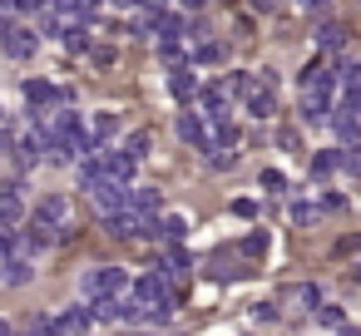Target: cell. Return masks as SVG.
Segmentation results:
<instances>
[{"label": "cell", "instance_id": "9c48e42d", "mask_svg": "<svg viewBox=\"0 0 361 336\" xmlns=\"http://www.w3.org/2000/svg\"><path fill=\"white\" fill-rule=\"evenodd\" d=\"M20 223H25V188L6 183L0 188V232H16Z\"/></svg>", "mask_w": 361, "mask_h": 336}, {"label": "cell", "instance_id": "b9f144b4", "mask_svg": "<svg viewBox=\"0 0 361 336\" xmlns=\"http://www.w3.org/2000/svg\"><path fill=\"white\" fill-rule=\"evenodd\" d=\"M0 336H11V326H6V321H0Z\"/></svg>", "mask_w": 361, "mask_h": 336}, {"label": "cell", "instance_id": "ba28073f", "mask_svg": "<svg viewBox=\"0 0 361 336\" xmlns=\"http://www.w3.org/2000/svg\"><path fill=\"white\" fill-rule=\"evenodd\" d=\"M104 228H109V237H154V218L149 213H139V208H124V213H114V218H104Z\"/></svg>", "mask_w": 361, "mask_h": 336}, {"label": "cell", "instance_id": "ab89813d", "mask_svg": "<svg viewBox=\"0 0 361 336\" xmlns=\"http://www.w3.org/2000/svg\"><path fill=\"white\" fill-rule=\"evenodd\" d=\"M341 336H361V331H356V326H341Z\"/></svg>", "mask_w": 361, "mask_h": 336}, {"label": "cell", "instance_id": "d590c367", "mask_svg": "<svg viewBox=\"0 0 361 336\" xmlns=\"http://www.w3.org/2000/svg\"><path fill=\"white\" fill-rule=\"evenodd\" d=\"M341 252H361V237H346V242H341Z\"/></svg>", "mask_w": 361, "mask_h": 336}, {"label": "cell", "instance_id": "e0dca14e", "mask_svg": "<svg viewBox=\"0 0 361 336\" xmlns=\"http://www.w3.org/2000/svg\"><path fill=\"white\" fill-rule=\"evenodd\" d=\"M90 321H94V311H85V306H70V311H60V316H55L60 336H80V331H85Z\"/></svg>", "mask_w": 361, "mask_h": 336}, {"label": "cell", "instance_id": "ffe728a7", "mask_svg": "<svg viewBox=\"0 0 361 336\" xmlns=\"http://www.w3.org/2000/svg\"><path fill=\"white\" fill-rule=\"evenodd\" d=\"M149 149H154V134H149V129H139V134H129V139H124V154H129L134 163H144V158H149Z\"/></svg>", "mask_w": 361, "mask_h": 336}, {"label": "cell", "instance_id": "f35d334b", "mask_svg": "<svg viewBox=\"0 0 361 336\" xmlns=\"http://www.w3.org/2000/svg\"><path fill=\"white\" fill-rule=\"evenodd\" d=\"M99 6H104V0H85V11H99Z\"/></svg>", "mask_w": 361, "mask_h": 336}, {"label": "cell", "instance_id": "836d02e7", "mask_svg": "<svg viewBox=\"0 0 361 336\" xmlns=\"http://www.w3.org/2000/svg\"><path fill=\"white\" fill-rule=\"evenodd\" d=\"M292 223H312V203H292Z\"/></svg>", "mask_w": 361, "mask_h": 336}, {"label": "cell", "instance_id": "7402d4cb", "mask_svg": "<svg viewBox=\"0 0 361 336\" xmlns=\"http://www.w3.org/2000/svg\"><path fill=\"white\" fill-rule=\"evenodd\" d=\"M238 252H243L247 262H262V252H267V232H247V237L238 242Z\"/></svg>", "mask_w": 361, "mask_h": 336}, {"label": "cell", "instance_id": "7a4b0ae2", "mask_svg": "<svg viewBox=\"0 0 361 336\" xmlns=\"http://www.w3.org/2000/svg\"><path fill=\"white\" fill-rule=\"evenodd\" d=\"M331 75L322 65H307L302 70V119L307 124H326L331 119Z\"/></svg>", "mask_w": 361, "mask_h": 336}, {"label": "cell", "instance_id": "f546056e", "mask_svg": "<svg viewBox=\"0 0 361 336\" xmlns=\"http://www.w3.org/2000/svg\"><path fill=\"white\" fill-rule=\"evenodd\" d=\"M262 188H272V193H282V188H287V173H277V168H267V173H262Z\"/></svg>", "mask_w": 361, "mask_h": 336}, {"label": "cell", "instance_id": "4fadbf2b", "mask_svg": "<svg viewBox=\"0 0 361 336\" xmlns=\"http://www.w3.org/2000/svg\"><path fill=\"white\" fill-rule=\"evenodd\" d=\"M50 99H60V89H55L50 80H25V104H30L35 114H45V109H50Z\"/></svg>", "mask_w": 361, "mask_h": 336}, {"label": "cell", "instance_id": "484cf974", "mask_svg": "<svg viewBox=\"0 0 361 336\" xmlns=\"http://www.w3.org/2000/svg\"><path fill=\"white\" fill-rule=\"evenodd\" d=\"M65 50H75V55H80V50H90V35H85V25H70V30H65Z\"/></svg>", "mask_w": 361, "mask_h": 336}, {"label": "cell", "instance_id": "f1b7e54d", "mask_svg": "<svg viewBox=\"0 0 361 336\" xmlns=\"http://www.w3.org/2000/svg\"><path fill=\"white\" fill-rule=\"evenodd\" d=\"M238 163V149H213V168H233Z\"/></svg>", "mask_w": 361, "mask_h": 336}, {"label": "cell", "instance_id": "d6a6232c", "mask_svg": "<svg viewBox=\"0 0 361 336\" xmlns=\"http://www.w3.org/2000/svg\"><path fill=\"white\" fill-rule=\"evenodd\" d=\"M233 213H238V218H252V213H257V203H252V198H238V203H233Z\"/></svg>", "mask_w": 361, "mask_h": 336}, {"label": "cell", "instance_id": "5bb4252c", "mask_svg": "<svg viewBox=\"0 0 361 336\" xmlns=\"http://www.w3.org/2000/svg\"><path fill=\"white\" fill-rule=\"evenodd\" d=\"M169 94H173V99H183V104H188L193 94H203V89H198V80H193V65H183V70H173V75H169Z\"/></svg>", "mask_w": 361, "mask_h": 336}, {"label": "cell", "instance_id": "4dcf8cb0", "mask_svg": "<svg viewBox=\"0 0 361 336\" xmlns=\"http://www.w3.org/2000/svg\"><path fill=\"white\" fill-rule=\"evenodd\" d=\"M341 168H346V173H361V149H351V154H341Z\"/></svg>", "mask_w": 361, "mask_h": 336}, {"label": "cell", "instance_id": "d4e9b609", "mask_svg": "<svg viewBox=\"0 0 361 336\" xmlns=\"http://www.w3.org/2000/svg\"><path fill=\"white\" fill-rule=\"evenodd\" d=\"M164 262H169V277H173V272H188V267H193V257L183 252V242H178V247H169V252H164Z\"/></svg>", "mask_w": 361, "mask_h": 336}, {"label": "cell", "instance_id": "44dd1931", "mask_svg": "<svg viewBox=\"0 0 361 336\" xmlns=\"http://www.w3.org/2000/svg\"><path fill=\"white\" fill-rule=\"evenodd\" d=\"M341 168V149H326V154H312V173L317 178H326V173H336Z\"/></svg>", "mask_w": 361, "mask_h": 336}, {"label": "cell", "instance_id": "60d3db41", "mask_svg": "<svg viewBox=\"0 0 361 336\" xmlns=\"http://www.w3.org/2000/svg\"><path fill=\"white\" fill-rule=\"evenodd\" d=\"M0 134H6V109H0Z\"/></svg>", "mask_w": 361, "mask_h": 336}, {"label": "cell", "instance_id": "603a6c76", "mask_svg": "<svg viewBox=\"0 0 361 336\" xmlns=\"http://www.w3.org/2000/svg\"><path fill=\"white\" fill-rule=\"evenodd\" d=\"M129 208H139V213H149V218H154V213L164 208V198H159L154 188H134V203H129Z\"/></svg>", "mask_w": 361, "mask_h": 336}, {"label": "cell", "instance_id": "6da1fadb", "mask_svg": "<svg viewBox=\"0 0 361 336\" xmlns=\"http://www.w3.org/2000/svg\"><path fill=\"white\" fill-rule=\"evenodd\" d=\"M134 301L149 311V321H169L178 311V297L169 292V272L164 267H149L144 277H134Z\"/></svg>", "mask_w": 361, "mask_h": 336}, {"label": "cell", "instance_id": "9a60e30c", "mask_svg": "<svg viewBox=\"0 0 361 336\" xmlns=\"http://www.w3.org/2000/svg\"><path fill=\"white\" fill-rule=\"evenodd\" d=\"M114 129H119V114H109V109H99V114H90V139L104 149L109 139H114Z\"/></svg>", "mask_w": 361, "mask_h": 336}, {"label": "cell", "instance_id": "8fae6325", "mask_svg": "<svg viewBox=\"0 0 361 336\" xmlns=\"http://www.w3.org/2000/svg\"><path fill=\"white\" fill-rule=\"evenodd\" d=\"M99 163H104V178H119V183L134 178V158L124 149H99Z\"/></svg>", "mask_w": 361, "mask_h": 336}, {"label": "cell", "instance_id": "cb8c5ba5", "mask_svg": "<svg viewBox=\"0 0 361 336\" xmlns=\"http://www.w3.org/2000/svg\"><path fill=\"white\" fill-rule=\"evenodd\" d=\"M218 60H223L218 40H198V45H193V65H218Z\"/></svg>", "mask_w": 361, "mask_h": 336}, {"label": "cell", "instance_id": "277c9868", "mask_svg": "<svg viewBox=\"0 0 361 336\" xmlns=\"http://www.w3.org/2000/svg\"><path fill=\"white\" fill-rule=\"evenodd\" d=\"M178 139L193 144L198 154H213V149H218V129H213V119H208V114H193V109L178 114Z\"/></svg>", "mask_w": 361, "mask_h": 336}, {"label": "cell", "instance_id": "1f68e13d", "mask_svg": "<svg viewBox=\"0 0 361 336\" xmlns=\"http://www.w3.org/2000/svg\"><path fill=\"white\" fill-rule=\"evenodd\" d=\"M20 11H55V0H16Z\"/></svg>", "mask_w": 361, "mask_h": 336}, {"label": "cell", "instance_id": "7c38bea8", "mask_svg": "<svg viewBox=\"0 0 361 336\" xmlns=\"http://www.w3.org/2000/svg\"><path fill=\"white\" fill-rule=\"evenodd\" d=\"M154 237H159V242H164V247H178V242H183V237H188V223H183V218H178V213H164V218H159V223H154Z\"/></svg>", "mask_w": 361, "mask_h": 336}, {"label": "cell", "instance_id": "2e32d148", "mask_svg": "<svg viewBox=\"0 0 361 336\" xmlns=\"http://www.w3.org/2000/svg\"><path fill=\"white\" fill-rule=\"evenodd\" d=\"M20 237H25V247H30V252H45V247H50V242H55V237H60V232H55V228H45V223H40V218H30V223H25V232H20Z\"/></svg>", "mask_w": 361, "mask_h": 336}, {"label": "cell", "instance_id": "74e56055", "mask_svg": "<svg viewBox=\"0 0 361 336\" xmlns=\"http://www.w3.org/2000/svg\"><path fill=\"white\" fill-rule=\"evenodd\" d=\"M252 6H257V11H272V0H252Z\"/></svg>", "mask_w": 361, "mask_h": 336}, {"label": "cell", "instance_id": "5b68a950", "mask_svg": "<svg viewBox=\"0 0 361 336\" xmlns=\"http://www.w3.org/2000/svg\"><path fill=\"white\" fill-rule=\"evenodd\" d=\"M90 198H94V208H99L104 218H114V213H124V208L134 203V188L119 183V178H99V183L90 188Z\"/></svg>", "mask_w": 361, "mask_h": 336}, {"label": "cell", "instance_id": "3957f363", "mask_svg": "<svg viewBox=\"0 0 361 336\" xmlns=\"http://www.w3.org/2000/svg\"><path fill=\"white\" fill-rule=\"evenodd\" d=\"M124 292H134V282H129L124 267H90V272H85V297H90V301L124 297Z\"/></svg>", "mask_w": 361, "mask_h": 336}, {"label": "cell", "instance_id": "4316f807", "mask_svg": "<svg viewBox=\"0 0 361 336\" xmlns=\"http://www.w3.org/2000/svg\"><path fill=\"white\" fill-rule=\"evenodd\" d=\"M341 35H346L341 25H322V30H317V40H322V50H336V45H341Z\"/></svg>", "mask_w": 361, "mask_h": 336}, {"label": "cell", "instance_id": "30bf717a", "mask_svg": "<svg viewBox=\"0 0 361 336\" xmlns=\"http://www.w3.org/2000/svg\"><path fill=\"white\" fill-rule=\"evenodd\" d=\"M35 218L65 237V232H70V198H65V193H45V198L35 203Z\"/></svg>", "mask_w": 361, "mask_h": 336}, {"label": "cell", "instance_id": "8d00e7d4", "mask_svg": "<svg viewBox=\"0 0 361 336\" xmlns=\"http://www.w3.org/2000/svg\"><path fill=\"white\" fill-rule=\"evenodd\" d=\"M297 6H302V11H322V6H326V0H297Z\"/></svg>", "mask_w": 361, "mask_h": 336}, {"label": "cell", "instance_id": "d6986e66", "mask_svg": "<svg viewBox=\"0 0 361 336\" xmlns=\"http://www.w3.org/2000/svg\"><path fill=\"white\" fill-rule=\"evenodd\" d=\"M35 45H40V35H35V30H16V35L6 40V50H11L16 60H25V55H35Z\"/></svg>", "mask_w": 361, "mask_h": 336}, {"label": "cell", "instance_id": "e575fe53", "mask_svg": "<svg viewBox=\"0 0 361 336\" xmlns=\"http://www.w3.org/2000/svg\"><path fill=\"white\" fill-rule=\"evenodd\" d=\"M11 35H16V25H11V15H6V11H0V45H6Z\"/></svg>", "mask_w": 361, "mask_h": 336}, {"label": "cell", "instance_id": "8992f818", "mask_svg": "<svg viewBox=\"0 0 361 336\" xmlns=\"http://www.w3.org/2000/svg\"><path fill=\"white\" fill-rule=\"evenodd\" d=\"M277 306H282L287 316H307V311H322L326 301H322V292H317L312 282H297V287H282V292H277Z\"/></svg>", "mask_w": 361, "mask_h": 336}, {"label": "cell", "instance_id": "ac0fdd59", "mask_svg": "<svg viewBox=\"0 0 361 336\" xmlns=\"http://www.w3.org/2000/svg\"><path fill=\"white\" fill-rule=\"evenodd\" d=\"M331 129H336V139H341V144L361 149V114H336V119H331Z\"/></svg>", "mask_w": 361, "mask_h": 336}, {"label": "cell", "instance_id": "52a82bcc", "mask_svg": "<svg viewBox=\"0 0 361 336\" xmlns=\"http://www.w3.org/2000/svg\"><path fill=\"white\" fill-rule=\"evenodd\" d=\"M233 85L228 80H218V85H203V94H198V109L213 119V124H228V114H233Z\"/></svg>", "mask_w": 361, "mask_h": 336}, {"label": "cell", "instance_id": "83f0119b", "mask_svg": "<svg viewBox=\"0 0 361 336\" xmlns=\"http://www.w3.org/2000/svg\"><path fill=\"white\" fill-rule=\"evenodd\" d=\"M317 321H322V326H336V331L346 326V316H341V306H331V301H326V306L317 311Z\"/></svg>", "mask_w": 361, "mask_h": 336}]
</instances>
